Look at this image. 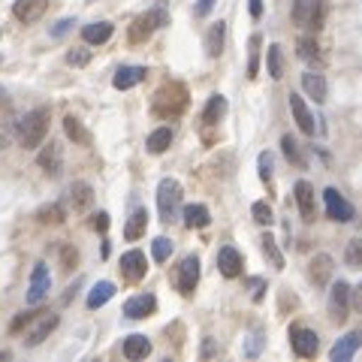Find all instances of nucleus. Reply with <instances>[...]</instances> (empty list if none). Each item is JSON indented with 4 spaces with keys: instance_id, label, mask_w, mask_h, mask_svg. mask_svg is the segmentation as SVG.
Returning <instances> with one entry per match:
<instances>
[{
    "instance_id": "5701e85b",
    "label": "nucleus",
    "mask_w": 362,
    "mask_h": 362,
    "mask_svg": "<svg viewBox=\"0 0 362 362\" xmlns=\"http://www.w3.org/2000/svg\"><path fill=\"white\" fill-rule=\"evenodd\" d=\"M112 33H115V25H109V21H94V25L82 28V40L88 45H103L112 40Z\"/></svg>"
},
{
    "instance_id": "9b49d317",
    "label": "nucleus",
    "mask_w": 362,
    "mask_h": 362,
    "mask_svg": "<svg viewBox=\"0 0 362 362\" xmlns=\"http://www.w3.org/2000/svg\"><path fill=\"white\" fill-rule=\"evenodd\" d=\"M145 272H148V259H145L142 251H127L121 257V278L127 284H139L145 278Z\"/></svg>"
},
{
    "instance_id": "1a4fd4ad",
    "label": "nucleus",
    "mask_w": 362,
    "mask_h": 362,
    "mask_svg": "<svg viewBox=\"0 0 362 362\" xmlns=\"http://www.w3.org/2000/svg\"><path fill=\"white\" fill-rule=\"evenodd\" d=\"M350 317V284L338 281L329 290V320L332 323H344Z\"/></svg>"
},
{
    "instance_id": "7c9ffc66",
    "label": "nucleus",
    "mask_w": 362,
    "mask_h": 362,
    "mask_svg": "<svg viewBox=\"0 0 362 362\" xmlns=\"http://www.w3.org/2000/svg\"><path fill=\"white\" fill-rule=\"evenodd\" d=\"M296 52H299V58L305 61V64H317L320 66L323 64V52H320V45H317V40L314 37H302L299 42H296Z\"/></svg>"
},
{
    "instance_id": "412c9836",
    "label": "nucleus",
    "mask_w": 362,
    "mask_h": 362,
    "mask_svg": "<svg viewBox=\"0 0 362 362\" xmlns=\"http://www.w3.org/2000/svg\"><path fill=\"white\" fill-rule=\"evenodd\" d=\"M40 169H45V175H58L61 173V163H64V151H61V145H54L49 142L45 148L40 151Z\"/></svg>"
},
{
    "instance_id": "393cba45",
    "label": "nucleus",
    "mask_w": 362,
    "mask_h": 362,
    "mask_svg": "<svg viewBox=\"0 0 362 362\" xmlns=\"http://www.w3.org/2000/svg\"><path fill=\"white\" fill-rule=\"evenodd\" d=\"M145 230H148V211L136 209L130 218H127V223H124V239L136 242V239H142V235H145Z\"/></svg>"
},
{
    "instance_id": "c85d7f7f",
    "label": "nucleus",
    "mask_w": 362,
    "mask_h": 362,
    "mask_svg": "<svg viewBox=\"0 0 362 362\" xmlns=\"http://www.w3.org/2000/svg\"><path fill=\"white\" fill-rule=\"evenodd\" d=\"M181 214H185V226H187V230H202V226H209V223H211L209 209H206V206H199V202L187 206Z\"/></svg>"
},
{
    "instance_id": "5fc2aeb1",
    "label": "nucleus",
    "mask_w": 362,
    "mask_h": 362,
    "mask_svg": "<svg viewBox=\"0 0 362 362\" xmlns=\"http://www.w3.org/2000/svg\"><path fill=\"white\" fill-rule=\"evenodd\" d=\"M6 109H9V106H6V100L0 97V118H4V112H6Z\"/></svg>"
},
{
    "instance_id": "9d476101",
    "label": "nucleus",
    "mask_w": 362,
    "mask_h": 362,
    "mask_svg": "<svg viewBox=\"0 0 362 362\" xmlns=\"http://www.w3.org/2000/svg\"><path fill=\"white\" fill-rule=\"evenodd\" d=\"M323 202H326V214H329L332 221H338V223H347V221H354V206H350V202L338 194L335 187H326L323 190Z\"/></svg>"
},
{
    "instance_id": "6e6552de",
    "label": "nucleus",
    "mask_w": 362,
    "mask_h": 362,
    "mask_svg": "<svg viewBox=\"0 0 362 362\" xmlns=\"http://www.w3.org/2000/svg\"><path fill=\"white\" fill-rule=\"evenodd\" d=\"M197 284H199V257H185L181 266L175 269V287L181 296H194Z\"/></svg>"
},
{
    "instance_id": "a211bd4d",
    "label": "nucleus",
    "mask_w": 362,
    "mask_h": 362,
    "mask_svg": "<svg viewBox=\"0 0 362 362\" xmlns=\"http://www.w3.org/2000/svg\"><path fill=\"white\" fill-rule=\"evenodd\" d=\"M332 272H335L332 257H329V254H317V257L311 259L308 278L314 281V287H326V284H329V278H332Z\"/></svg>"
},
{
    "instance_id": "39448f33",
    "label": "nucleus",
    "mask_w": 362,
    "mask_h": 362,
    "mask_svg": "<svg viewBox=\"0 0 362 362\" xmlns=\"http://www.w3.org/2000/svg\"><path fill=\"white\" fill-rule=\"evenodd\" d=\"M326 18V4L323 0H293V21L299 28L320 30Z\"/></svg>"
},
{
    "instance_id": "2f4dec72",
    "label": "nucleus",
    "mask_w": 362,
    "mask_h": 362,
    "mask_svg": "<svg viewBox=\"0 0 362 362\" xmlns=\"http://www.w3.org/2000/svg\"><path fill=\"white\" fill-rule=\"evenodd\" d=\"M266 70H269V76L275 78V82L284 76V49H281L278 42H272L269 52H266Z\"/></svg>"
},
{
    "instance_id": "8fccbe9b",
    "label": "nucleus",
    "mask_w": 362,
    "mask_h": 362,
    "mask_svg": "<svg viewBox=\"0 0 362 362\" xmlns=\"http://www.w3.org/2000/svg\"><path fill=\"white\" fill-rule=\"evenodd\" d=\"M214 4H218V0H197V16H199V18H202V16H209Z\"/></svg>"
},
{
    "instance_id": "e433bc0d",
    "label": "nucleus",
    "mask_w": 362,
    "mask_h": 362,
    "mask_svg": "<svg viewBox=\"0 0 362 362\" xmlns=\"http://www.w3.org/2000/svg\"><path fill=\"white\" fill-rule=\"evenodd\" d=\"M259 45H263V37L254 33L251 42H247V78H257L259 73Z\"/></svg>"
},
{
    "instance_id": "dca6fc26",
    "label": "nucleus",
    "mask_w": 362,
    "mask_h": 362,
    "mask_svg": "<svg viewBox=\"0 0 362 362\" xmlns=\"http://www.w3.org/2000/svg\"><path fill=\"white\" fill-rule=\"evenodd\" d=\"M359 347H362V329H354V332H347L344 338H338V344L329 350V359L332 362H347Z\"/></svg>"
},
{
    "instance_id": "79ce46f5",
    "label": "nucleus",
    "mask_w": 362,
    "mask_h": 362,
    "mask_svg": "<svg viewBox=\"0 0 362 362\" xmlns=\"http://www.w3.org/2000/svg\"><path fill=\"white\" fill-rule=\"evenodd\" d=\"M259 178L266 181V187H269V194H275V187H272V154L269 151H263L259 154Z\"/></svg>"
},
{
    "instance_id": "2eb2a0df",
    "label": "nucleus",
    "mask_w": 362,
    "mask_h": 362,
    "mask_svg": "<svg viewBox=\"0 0 362 362\" xmlns=\"http://www.w3.org/2000/svg\"><path fill=\"white\" fill-rule=\"evenodd\" d=\"M218 269H221V275L223 278H239L242 275V269H245V257L235 251V247H221L218 251Z\"/></svg>"
},
{
    "instance_id": "6e6d98bb",
    "label": "nucleus",
    "mask_w": 362,
    "mask_h": 362,
    "mask_svg": "<svg viewBox=\"0 0 362 362\" xmlns=\"http://www.w3.org/2000/svg\"><path fill=\"white\" fill-rule=\"evenodd\" d=\"M0 359H9V350H0Z\"/></svg>"
},
{
    "instance_id": "a878e982",
    "label": "nucleus",
    "mask_w": 362,
    "mask_h": 362,
    "mask_svg": "<svg viewBox=\"0 0 362 362\" xmlns=\"http://www.w3.org/2000/svg\"><path fill=\"white\" fill-rule=\"evenodd\" d=\"M223 42H226V21H214V25L209 28V37H206V52H209V58H221Z\"/></svg>"
},
{
    "instance_id": "f704fd0d",
    "label": "nucleus",
    "mask_w": 362,
    "mask_h": 362,
    "mask_svg": "<svg viewBox=\"0 0 362 362\" xmlns=\"http://www.w3.org/2000/svg\"><path fill=\"white\" fill-rule=\"evenodd\" d=\"M281 148H284V157H287L293 166H299V169H302L305 163H308V160H305V154H302V145L293 139L290 133H287V136H281Z\"/></svg>"
},
{
    "instance_id": "a19ab883",
    "label": "nucleus",
    "mask_w": 362,
    "mask_h": 362,
    "mask_svg": "<svg viewBox=\"0 0 362 362\" xmlns=\"http://www.w3.org/2000/svg\"><path fill=\"white\" fill-rule=\"evenodd\" d=\"M37 218L42 221V223H64V209L54 202V206H45V209H40L37 211Z\"/></svg>"
},
{
    "instance_id": "58836bf2",
    "label": "nucleus",
    "mask_w": 362,
    "mask_h": 362,
    "mask_svg": "<svg viewBox=\"0 0 362 362\" xmlns=\"http://www.w3.org/2000/svg\"><path fill=\"white\" fill-rule=\"evenodd\" d=\"M344 263L347 269H362V239H354L344 247Z\"/></svg>"
},
{
    "instance_id": "72a5a7b5",
    "label": "nucleus",
    "mask_w": 362,
    "mask_h": 362,
    "mask_svg": "<svg viewBox=\"0 0 362 362\" xmlns=\"http://www.w3.org/2000/svg\"><path fill=\"white\" fill-rule=\"evenodd\" d=\"M145 145H148L151 154H163L169 145H173V127H157V130L148 136V142H145Z\"/></svg>"
},
{
    "instance_id": "20e7f679",
    "label": "nucleus",
    "mask_w": 362,
    "mask_h": 362,
    "mask_svg": "<svg viewBox=\"0 0 362 362\" xmlns=\"http://www.w3.org/2000/svg\"><path fill=\"white\" fill-rule=\"evenodd\" d=\"M163 25H169V16H166V6L163 4H157L151 13H145V16H139L130 25V30H127V40L133 42V45H139V42H145L154 33V28H163Z\"/></svg>"
},
{
    "instance_id": "49530a36",
    "label": "nucleus",
    "mask_w": 362,
    "mask_h": 362,
    "mask_svg": "<svg viewBox=\"0 0 362 362\" xmlns=\"http://www.w3.org/2000/svg\"><path fill=\"white\" fill-rule=\"evenodd\" d=\"M263 341H266L263 332L257 329V332L251 335V344H247V356H257V354H259V344H263Z\"/></svg>"
},
{
    "instance_id": "473e14b6",
    "label": "nucleus",
    "mask_w": 362,
    "mask_h": 362,
    "mask_svg": "<svg viewBox=\"0 0 362 362\" xmlns=\"http://www.w3.org/2000/svg\"><path fill=\"white\" fill-rule=\"evenodd\" d=\"M70 202L76 211H88L90 202H94V190H90V185H85V181H78V185L70 187Z\"/></svg>"
},
{
    "instance_id": "ea45409f",
    "label": "nucleus",
    "mask_w": 362,
    "mask_h": 362,
    "mask_svg": "<svg viewBox=\"0 0 362 362\" xmlns=\"http://www.w3.org/2000/svg\"><path fill=\"white\" fill-rule=\"evenodd\" d=\"M151 251H154V259H157V263H166L169 254H173V242H169L166 235H157L154 245H151Z\"/></svg>"
},
{
    "instance_id": "864d4df0",
    "label": "nucleus",
    "mask_w": 362,
    "mask_h": 362,
    "mask_svg": "<svg viewBox=\"0 0 362 362\" xmlns=\"http://www.w3.org/2000/svg\"><path fill=\"white\" fill-rule=\"evenodd\" d=\"M356 308H359V311H362V284H359V287H356Z\"/></svg>"
},
{
    "instance_id": "4c0bfd02",
    "label": "nucleus",
    "mask_w": 362,
    "mask_h": 362,
    "mask_svg": "<svg viewBox=\"0 0 362 362\" xmlns=\"http://www.w3.org/2000/svg\"><path fill=\"white\" fill-rule=\"evenodd\" d=\"M251 214H254V221H257L259 226H272V223H275V211H272V206H269V202H263V199L254 202Z\"/></svg>"
},
{
    "instance_id": "4d7b16f0",
    "label": "nucleus",
    "mask_w": 362,
    "mask_h": 362,
    "mask_svg": "<svg viewBox=\"0 0 362 362\" xmlns=\"http://www.w3.org/2000/svg\"><path fill=\"white\" fill-rule=\"evenodd\" d=\"M0 97H4V88H0Z\"/></svg>"
},
{
    "instance_id": "de8ad7c7",
    "label": "nucleus",
    "mask_w": 362,
    "mask_h": 362,
    "mask_svg": "<svg viewBox=\"0 0 362 362\" xmlns=\"http://www.w3.org/2000/svg\"><path fill=\"white\" fill-rule=\"evenodd\" d=\"M33 320V314H18L16 317V320H13V326H9V332H21V329H25V326Z\"/></svg>"
},
{
    "instance_id": "423d86ee",
    "label": "nucleus",
    "mask_w": 362,
    "mask_h": 362,
    "mask_svg": "<svg viewBox=\"0 0 362 362\" xmlns=\"http://www.w3.org/2000/svg\"><path fill=\"white\" fill-rule=\"evenodd\" d=\"M58 323H61V317H58V314H52V311H45V314H33V320H30L28 332H25V344H28V347L42 344L45 338H49L54 329H58Z\"/></svg>"
},
{
    "instance_id": "c9c22d12",
    "label": "nucleus",
    "mask_w": 362,
    "mask_h": 362,
    "mask_svg": "<svg viewBox=\"0 0 362 362\" xmlns=\"http://www.w3.org/2000/svg\"><path fill=\"white\" fill-rule=\"evenodd\" d=\"M64 130H66V136H70L73 142H78V145H90V133L82 127V121H78L76 115H66V118H64Z\"/></svg>"
},
{
    "instance_id": "37998d69",
    "label": "nucleus",
    "mask_w": 362,
    "mask_h": 362,
    "mask_svg": "<svg viewBox=\"0 0 362 362\" xmlns=\"http://www.w3.org/2000/svg\"><path fill=\"white\" fill-rule=\"evenodd\" d=\"M90 61V52L88 49H73L70 54H66V64H73V66H85Z\"/></svg>"
},
{
    "instance_id": "6ab92c4d",
    "label": "nucleus",
    "mask_w": 362,
    "mask_h": 362,
    "mask_svg": "<svg viewBox=\"0 0 362 362\" xmlns=\"http://www.w3.org/2000/svg\"><path fill=\"white\" fill-rule=\"evenodd\" d=\"M290 112H293V118H296L299 124V130L305 136H314L317 133V124H314V115L308 112V106H305V100L299 94H290Z\"/></svg>"
},
{
    "instance_id": "b1692460",
    "label": "nucleus",
    "mask_w": 362,
    "mask_h": 362,
    "mask_svg": "<svg viewBox=\"0 0 362 362\" xmlns=\"http://www.w3.org/2000/svg\"><path fill=\"white\" fill-rule=\"evenodd\" d=\"M145 76H148L145 66H121V70L115 73V78H112V85H115L118 90H130V88L139 85Z\"/></svg>"
},
{
    "instance_id": "aec40b11",
    "label": "nucleus",
    "mask_w": 362,
    "mask_h": 362,
    "mask_svg": "<svg viewBox=\"0 0 362 362\" xmlns=\"http://www.w3.org/2000/svg\"><path fill=\"white\" fill-rule=\"evenodd\" d=\"M302 88H305V94H308L314 103H323L326 94H329V88H326V78L323 73H302Z\"/></svg>"
},
{
    "instance_id": "f3484780",
    "label": "nucleus",
    "mask_w": 362,
    "mask_h": 362,
    "mask_svg": "<svg viewBox=\"0 0 362 362\" xmlns=\"http://www.w3.org/2000/svg\"><path fill=\"white\" fill-rule=\"evenodd\" d=\"M296 202H299V211H302V221H317V199H314V187L308 181H296Z\"/></svg>"
},
{
    "instance_id": "4468645a",
    "label": "nucleus",
    "mask_w": 362,
    "mask_h": 362,
    "mask_svg": "<svg viewBox=\"0 0 362 362\" xmlns=\"http://www.w3.org/2000/svg\"><path fill=\"white\" fill-rule=\"evenodd\" d=\"M45 9H49V0H16L13 16L18 21H25V25H33V21H40L45 16Z\"/></svg>"
},
{
    "instance_id": "0eeeda50",
    "label": "nucleus",
    "mask_w": 362,
    "mask_h": 362,
    "mask_svg": "<svg viewBox=\"0 0 362 362\" xmlns=\"http://www.w3.org/2000/svg\"><path fill=\"white\" fill-rule=\"evenodd\" d=\"M290 347H293V354H296V356L311 359V356H317V350H320V338H317L314 329H305V326H290Z\"/></svg>"
},
{
    "instance_id": "ddd939ff",
    "label": "nucleus",
    "mask_w": 362,
    "mask_h": 362,
    "mask_svg": "<svg viewBox=\"0 0 362 362\" xmlns=\"http://www.w3.org/2000/svg\"><path fill=\"white\" fill-rule=\"evenodd\" d=\"M157 311V299L151 293H139V296H130L124 302V314L130 317V320H145V317H151Z\"/></svg>"
},
{
    "instance_id": "f03ea898",
    "label": "nucleus",
    "mask_w": 362,
    "mask_h": 362,
    "mask_svg": "<svg viewBox=\"0 0 362 362\" xmlns=\"http://www.w3.org/2000/svg\"><path fill=\"white\" fill-rule=\"evenodd\" d=\"M49 121H52V112L45 106L28 112V115H21L18 124H16L18 142L25 145V148H40L42 139H45V133H49Z\"/></svg>"
},
{
    "instance_id": "cd10ccee",
    "label": "nucleus",
    "mask_w": 362,
    "mask_h": 362,
    "mask_svg": "<svg viewBox=\"0 0 362 362\" xmlns=\"http://www.w3.org/2000/svg\"><path fill=\"white\" fill-rule=\"evenodd\" d=\"M259 247H263V257L272 263V269H284V254H281V247H278V239L272 233H263L259 235Z\"/></svg>"
},
{
    "instance_id": "4be33fe9",
    "label": "nucleus",
    "mask_w": 362,
    "mask_h": 362,
    "mask_svg": "<svg viewBox=\"0 0 362 362\" xmlns=\"http://www.w3.org/2000/svg\"><path fill=\"white\" fill-rule=\"evenodd\" d=\"M223 115H226V97L211 94L206 109H202V124H206V127H218V124L223 121Z\"/></svg>"
},
{
    "instance_id": "f257e3e1",
    "label": "nucleus",
    "mask_w": 362,
    "mask_h": 362,
    "mask_svg": "<svg viewBox=\"0 0 362 362\" xmlns=\"http://www.w3.org/2000/svg\"><path fill=\"white\" fill-rule=\"evenodd\" d=\"M187 100H190L187 88L181 82H163L160 88H157L154 100H151V112L163 121H175L181 112L187 109Z\"/></svg>"
},
{
    "instance_id": "7ed1b4c3",
    "label": "nucleus",
    "mask_w": 362,
    "mask_h": 362,
    "mask_svg": "<svg viewBox=\"0 0 362 362\" xmlns=\"http://www.w3.org/2000/svg\"><path fill=\"white\" fill-rule=\"evenodd\" d=\"M157 211H160L163 223H173L181 211V185L175 178H163L157 185Z\"/></svg>"
},
{
    "instance_id": "f8f14e48",
    "label": "nucleus",
    "mask_w": 362,
    "mask_h": 362,
    "mask_svg": "<svg viewBox=\"0 0 362 362\" xmlns=\"http://www.w3.org/2000/svg\"><path fill=\"white\" fill-rule=\"evenodd\" d=\"M52 290V278H49V269L45 263L33 266V275H30V287H28V305H40Z\"/></svg>"
},
{
    "instance_id": "a18cd8bd",
    "label": "nucleus",
    "mask_w": 362,
    "mask_h": 362,
    "mask_svg": "<svg viewBox=\"0 0 362 362\" xmlns=\"http://www.w3.org/2000/svg\"><path fill=\"white\" fill-rule=\"evenodd\" d=\"M73 25H76L73 18H64V21H58V28H52V37H54V40H61L66 30H73Z\"/></svg>"
},
{
    "instance_id": "c03bdc74",
    "label": "nucleus",
    "mask_w": 362,
    "mask_h": 362,
    "mask_svg": "<svg viewBox=\"0 0 362 362\" xmlns=\"http://www.w3.org/2000/svg\"><path fill=\"white\" fill-rule=\"evenodd\" d=\"M90 226H94L97 233H106V230H109V214H106V211L94 214V221H90Z\"/></svg>"
},
{
    "instance_id": "603ef678",
    "label": "nucleus",
    "mask_w": 362,
    "mask_h": 362,
    "mask_svg": "<svg viewBox=\"0 0 362 362\" xmlns=\"http://www.w3.org/2000/svg\"><path fill=\"white\" fill-rule=\"evenodd\" d=\"M247 6H251V16H254V18L263 16V0H251V4H247Z\"/></svg>"
},
{
    "instance_id": "bb28decb",
    "label": "nucleus",
    "mask_w": 362,
    "mask_h": 362,
    "mask_svg": "<svg viewBox=\"0 0 362 362\" xmlns=\"http://www.w3.org/2000/svg\"><path fill=\"white\" fill-rule=\"evenodd\" d=\"M121 350H124V356H127V359H145L151 354V341L145 335H127V338H124Z\"/></svg>"
},
{
    "instance_id": "3c124183",
    "label": "nucleus",
    "mask_w": 362,
    "mask_h": 362,
    "mask_svg": "<svg viewBox=\"0 0 362 362\" xmlns=\"http://www.w3.org/2000/svg\"><path fill=\"white\" fill-rule=\"evenodd\" d=\"M61 257H64V269H73L76 266V251H73V247H64Z\"/></svg>"
},
{
    "instance_id": "c756f323",
    "label": "nucleus",
    "mask_w": 362,
    "mask_h": 362,
    "mask_svg": "<svg viewBox=\"0 0 362 362\" xmlns=\"http://www.w3.org/2000/svg\"><path fill=\"white\" fill-rule=\"evenodd\" d=\"M112 296H115V284H112V281H100V284H94V290L88 293V308L90 311L103 308Z\"/></svg>"
},
{
    "instance_id": "09e8293b",
    "label": "nucleus",
    "mask_w": 362,
    "mask_h": 362,
    "mask_svg": "<svg viewBox=\"0 0 362 362\" xmlns=\"http://www.w3.org/2000/svg\"><path fill=\"white\" fill-rule=\"evenodd\" d=\"M247 284H251V290H254V302L263 299V290H266V281L263 278H251Z\"/></svg>"
}]
</instances>
